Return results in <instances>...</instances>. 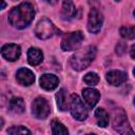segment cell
Here are the masks:
<instances>
[{
  "label": "cell",
  "instance_id": "6da1fadb",
  "mask_svg": "<svg viewBox=\"0 0 135 135\" xmlns=\"http://www.w3.org/2000/svg\"><path fill=\"white\" fill-rule=\"evenodd\" d=\"M35 17V8L28 2H23L15 6L8 14V21L11 25L22 30L26 27Z\"/></svg>",
  "mask_w": 135,
  "mask_h": 135
},
{
  "label": "cell",
  "instance_id": "7a4b0ae2",
  "mask_svg": "<svg viewBox=\"0 0 135 135\" xmlns=\"http://www.w3.org/2000/svg\"><path fill=\"white\" fill-rule=\"evenodd\" d=\"M96 47L94 45L85 46L84 49H81L74 53V55L71 57V65L76 71H82L86 69L91 62L94 60L96 56Z\"/></svg>",
  "mask_w": 135,
  "mask_h": 135
},
{
  "label": "cell",
  "instance_id": "3957f363",
  "mask_svg": "<svg viewBox=\"0 0 135 135\" xmlns=\"http://www.w3.org/2000/svg\"><path fill=\"white\" fill-rule=\"evenodd\" d=\"M69 107H70L71 114L75 119H77L79 121H82V120L86 119L88 114H89L88 109H86L83 101L80 99V97L78 95H76V94L71 95Z\"/></svg>",
  "mask_w": 135,
  "mask_h": 135
},
{
  "label": "cell",
  "instance_id": "277c9868",
  "mask_svg": "<svg viewBox=\"0 0 135 135\" xmlns=\"http://www.w3.org/2000/svg\"><path fill=\"white\" fill-rule=\"evenodd\" d=\"M113 127L120 134H133V130L131 129L129 121L127 119V115L122 109H117L113 115Z\"/></svg>",
  "mask_w": 135,
  "mask_h": 135
},
{
  "label": "cell",
  "instance_id": "5b68a950",
  "mask_svg": "<svg viewBox=\"0 0 135 135\" xmlns=\"http://www.w3.org/2000/svg\"><path fill=\"white\" fill-rule=\"evenodd\" d=\"M83 35L80 31L72 32L66 34L61 41V49L63 51H75L82 42Z\"/></svg>",
  "mask_w": 135,
  "mask_h": 135
},
{
  "label": "cell",
  "instance_id": "8992f818",
  "mask_svg": "<svg viewBox=\"0 0 135 135\" xmlns=\"http://www.w3.org/2000/svg\"><path fill=\"white\" fill-rule=\"evenodd\" d=\"M54 34H55V26L51 22V20H49L47 18H43L39 20V22L35 27V35L39 39L41 40L49 39Z\"/></svg>",
  "mask_w": 135,
  "mask_h": 135
},
{
  "label": "cell",
  "instance_id": "52a82bcc",
  "mask_svg": "<svg viewBox=\"0 0 135 135\" xmlns=\"http://www.w3.org/2000/svg\"><path fill=\"white\" fill-rule=\"evenodd\" d=\"M32 113L38 119H45L51 113V107L45 98L38 97L32 103Z\"/></svg>",
  "mask_w": 135,
  "mask_h": 135
},
{
  "label": "cell",
  "instance_id": "ba28073f",
  "mask_svg": "<svg viewBox=\"0 0 135 135\" xmlns=\"http://www.w3.org/2000/svg\"><path fill=\"white\" fill-rule=\"evenodd\" d=\"M103 22V17L101 13L97 8H92L89 13V18H88V30L89 32L95 34L98 33L102 26Z\"/></svg>",
  "mask_w": 135,
  "mask_h": 135
},
{
  "label": "cell",
  "instance_id": "9c48e42d",
  "mask_svg": "<svg viewBox=\"0 0 135 135\" xmlns=\"http://www.w3.org/2000/svg\"><path fill=\"white\" fill-rule=\"evenodd\" d=\"M21 49L18 44H5L1 47V55L4 59L8 61H15L20 57Z\"/></svg>",
  "mask_w": 135,
  "mask_h": 135
},
{
  "label": "cell",
  "instance_id": "30bf717a",
  "mask_svg": "<svg viewBox=\"0 0 135 135\" xmlns=\"http://www.w3.org/2000/svg\"><path fill=\"white\" fill-rule=\"evenodd\" d=\"M16 79L20 84L27 86V85H31V84L34 83L35 75L31 70H28L26 68H21V69H19L17 71Z\"/></svg>",
  "mask_w": 135,
  "mask_h": 135
},
{
  "label": "cell",
  "instance_id": "8fae6325",
  "mask_svg": "<svg viewBox=\"0 0 135 135\" xmlns=\"http://www.w3.org/2000/svg\"><path fill=\"white\" fill-rule=\"evenodd\" d=\"M105 79L110 84L117 86V85L122 84L127 80V74L122 71L112 70L105 74Z\"/></svg>",
  "mask_w": 135,
  "mask_h": 135
},
{
  "label": "cell",
  "instance_id": "7c38bea8",
  "mask_svg": "<svg viewBox=\"0 0 135 135\" xmlns=\"http://www.w3.org/2000/svg\"><path fill=\"white\" fill-rule=\"evenodd\" d=\"M39 82H40V86L42 89H44L46 91H51L58 86L59 79L54 74H43L40 77Z\"/></svg>",
  "mask_w": 135,
  "mask_h": 135
},
{
  "label": "cell",
  "instance_id": "4fadbf2b",
  "mask_svg": "<svg viewBox=\"0 0 135 135\" xmlns=\"http://www.w3.org/2000/svg\"><path fill=\"white\" fill-rule=\"evenodd\" d=\"M82 96L84 98V101L91 107H95L96 103L98 102L99 98H100V94L96 89L93 88H86L82 91Z\"/></svg>",
  "mask_w": 135,
  "mask_h": 135
},
{
  "label": "cell",
  "instance_id": "5bb4252c",
  "mask_svg": "<svg viewBox=\"0 0 135 135\" xmlns=\"http://www.w3.org/2000/svg\"><path fill=\"white\" fill-rule=\"evenodd\" d=\"M43 60V54L41 50L37 47H30L27 51V61L31 65H38Z\"/></svg>",
  "mask_w": 135,
  "mask_h": 135
},
{
  "label": "cell",
  "instance_id": "9a60e30c",
  "mask_svg": "<svg viewBox=\"0 0 135 135\" xmlns=\"http://www.w3.org/2000/svg\"><path fill=\"white\" fill-rule=\"evenodd\" d=\"M76 8L72 0H63L62 2V9H61V16L65 20H70L75 16Z\"/></svg>",
  "mask_w": 135,
  "mask_h": 135
},
{
  "label": "cell",
  "instance_id": "2e32d148",
  "mask_svg": "<svg viewBox=\"0 0 135 135\" xmlns=\"http://www.w3.org/2000/svg\"><path fill=\"white\" fill-rule=\"evenodd\" d=\"M8 108H9V111L14 114H22L25 110V104H24V101L22 98L14 97L9 100Z\"/></svg>",
  "mask_w": 135,
  "mask_h": 135
},
{
  "label": "cell",
  "instance_id": "e0dca14e",
  "mask_svg": "<svg viewBox=\"0 0 135 135\" xmlns=\"http://www.w3.org/2000/svg\"><path fill=\"white\" fill-rule=\"evenodd\" d=\"M95 118L97 121V124L100 128H105L109 124V114L105 112V110L98 108L95 111Z\"/></svg>",
  "mask_w": 135,
  "mask_h": 135
},
{
  "label": "cell",
  "instance_id": "ac0fdd59",
  "mask_svg": "<svg viewBox=\"0 0 135 135\" xmlns=\"http://www.w3.org/2000/svg\"><path fill=\"white\" fill-rule=\"evenodd\" d=\"M56 100H57V105L60 111H66L69 108L68 103V98H66V92L64 89L59 90L56 94Z\"/></svg>",
  "mask_w": 135,
  "mask_h": 135
},
{
  "label": "cell",
  "instance_id": "d6986e66",
  "mask_svg": "<svg viewBox=\"0 0 135 135\" xmlns=\"http://www.w3.org/2000/svg\"><path fill=\"white\" fill-rule=\"evenodd\" d=\"M51 127H52V133L54 135H60V134H69L68 129L58 120H53L51 122Z\"/></svg>",
  "mask_w": 135,
  "mask_h": 135
},
{
  "label": "cell",
  "instance_id": "ffe728a7",
  "mask_svg": "<svg viewBox=\"0 0 135 135\" xmlns=\"http://www.w3.org/2000/svg\"><path fill=\"white\" fill-rule=\"evenodd\" d=\"M119 33L121 37L124 39H134L135 38V26L123 25L120 27Z\"/></svg>",
  "mask_w": 135,
  "mask_h": 135
},
{
  "label": "cell",
  "instance_id": "44dd1931",
  "mask_svg": "<svg viewBox=\"0 0 135 135\" xmlns=\"http://www.w3.org/2000/svg\"><path fill=\"white\" fill-rule=\"evenodd\" d=\"M83 81H84L86 84H89V85H95V84L98 83L99 77H98V75H97L96 73L90 72V73H88V74L83 77Z\"/></svg>",
  "mask_w": 135,
  "mask_h": 135
},
{
  "label": "cell",
  "instance_id": "7402d4cb",
  "mask_svg": "<svg viewBox=\"0 0 135 135\" xmlns=\"http://www.w3.org/2000/svg\"><path fill=\"white\" fill-rule=\"evenodd\" d=\"M7 133L8 134H31V131L27 130L25 127L23 126H18V127H13L11 129L7 130Z\"/></svg>",
  "mask_w": 135,
  "mask_h": 135
},
{
  "label": "cell",
  "instance_id": "603a6c76",
  "mask_svg": "<svg viewBox=\"0 0 135 135\" xmlns=\"http://www.w3.org/2000/svg\"><path fill=\"white\" fill-rule=\"evenodd\" d=\"M130 55H131V57H132L133 59H135V44L132 45V47H131V50H130Z\"/></svg>",
  "mask_w": 135,
  "mask_h": 135
},
{
  "label": "cell",
  "instance_id": "cb8c5ba5",
  "mask_svg": "<svg viewBox=\"0 0 135 135\" xmlns=\"http://www.w3.org/2000/svg\"><path fill=\"white\" fill-rule=\"evenodd\" d=\"M45 2L51 4V5H54V4H56L58 2V0H45Z\"/></svg>",
  "mask_w": 135,
  "mask_h": 135
},
{
  "label": "cell",
  "instance_id": "d4e9b609",
  "mask_svg": "<svg viewBox=\"0 0 135 135\" xmlns=\"http://www.w3.org/2000/svg\"><path fill=\"white\" fill-rule=\"evenodd\" d=\"M1 2H2V6H1V9H3V8L5 7V2H4V0H1Z\"/></svg>",
  "mask_w": 135,
  "mask_h": 135
},
{
  "label": "cell",
  "instance_id": "484cf974",
  "mask_svg": "<svg viewBox=\"0 0 135 135\" xmlns=\"http://www.w3.org/2000/svg\"><path fill=\"white\" fill-rule=\"evenodd\" d=\"M133 74H134V76H135V69H134V71H133Z\"/></svg>",
  "mask_w": 135,
  "mask_h": 135
},
{
  "label": "cell",
  "instance_id": "4316f807",
  "mask_svg": "<svg viewBox=\"0 0 135 135\" xmlns=\"http://www.w3.org/2000/svg\"><path fill=\"white\" fill-rule=\"evenodd\" d=\"M133 14H134V16H135V11H134V13H133Z\"/></svg>",
  "mask_w": 135,
  "mask_h": 135
},
{
  "label": "cell",
  "instance_id": "83f0119b",
  "mask_svg": "<svg viewBox=\"0 0 135 135\" xmlns=\"http://www.w3.org/2000/svg\"><path fill=\"white\" fill-rule=\"evenodd\" d=\"M134 104H135V98H134Z\"/></svg>",
  "mask_w": 135,
  "mask_h": 135
},
{
  "label": "cell",
  "instance_id": "f1b7e54d",
  "mask_svg": "<svg viewBox=\"0 0 135 135\" xmlns=\"http://www.w3.org/2000/svg\"><path fill=\"white\" fill-rule=\"evenodd\" d=\"M115 1H119V0H115Z\"/></svg>",
  "mask_w": 135,
  "mask_h": 135
},
{
  "label": "cell",
  "instance_id": "f546056e",
  "mask_svg": "<svg viewBox=\"0 0 135 135\" xmlns=\"http://www.w3.org/2000/svg\"><path fill=\"white\" fill-rule=\"evenodd\" d=\"M13 1H16V0H13Z\"/></svg>",
  "mask_w": 135,
  "mask_h": 135
}]
</instances>
